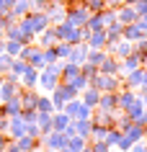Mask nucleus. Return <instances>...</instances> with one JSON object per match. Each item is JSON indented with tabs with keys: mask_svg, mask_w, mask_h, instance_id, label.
<instances>
[{
	"mask_svg": "<svg viewBox=\"0 0 147 152\" xmlns=\"http://www.w3.org/2000/svg\"><path fill=\"white\" fill-rule=\"evenodd\" d=\"M90 85L101 93H116V90L124 88V80L119 75H103V72H98L96 77H90Z\"/></svg>",
	"mask_w": 147,
	"mask_h": 152,
	"instance_id": "1",
	"label": "nucleus"
},
{
	"mask_svg": "<svg viewBox=\"0 0 147 152\" xmlns=\"http://www.w3.org/2000/svg\"><path fill=\"white\" fill-rule=\"evenodd\" d=\"M88 16H90V10L83 5L80 0H70V3H67V21L72 26H85Z\"/></svg>",
	"mask_w": 147,
	"mask_h": 152,
	"instance_id": "2",
	"label": "nucleus"
},
{
	"mask_svg": "<svg viewBox=\"0 0 147 152\" xmlns=\"http://www.w3.org/2000/svg\"><path fill=\"white\" fill-rule=\"evenodd\" d=\"M137 67H142V54H139V52H132L129 57L119 59V77L124 80V75L132 72V70H137Z\"/></svg>",
	"mask_w": 147,
	"mask_h": 152,
	"instance_id": "3",
	"label": "nucleus"
},
{
	"mask_svg": "<svg viewBox=\"0 0 147 152\" xmlns=\"http://www.w3.org/2000/svg\"><path fill=\"white\" fill-rule=\"evenodd\" d=\"M145 75H147L145 67H137V70L127 72V75H124V88H129V90H139V88H142V83H145Z\"/></svg>",
	"mask_w": 147,
	"mask_h": 152,
	"instance_id": "4",
	"label": "nucleus"
},
{
	"mask_svg": "<svg viewBox=\"0 0 147 152\" xmlns=\"http://www.w3.org/2000/svg\"><path fill=\"white\" fill-rule=\"evenodd\" d=\"M139 98V93L137 90H129V88H121V90H116V106L121 108V111H127L134 101Z\"/></svg>",
	"mask_w": 147,
	"mask_h": 152,
	"instance_id": "5",
	"label": "nucleus"
},
{
	"mask_svg": "<svg viewBox=\"0 0 147 152\" xmlns=\"http://www.w3.org/2000/svg\"><path fill=\"white\" fill-rule=\"evenodd\" d=\"M137 18H139V13L134 10V5H127V3H124V5L116 8V21H119V23L127 26V23H134Z\"/></svg>",
	"mask_w": 147,
	"mask_h": 152,
	"instance_id": "6",
	"label": "nucleus"
},
{
	"mask_svg": "<svg viewBox=\"0 0 147 152\" xmlns=\"http://www.w3.org/2000/svg\"><path fill=\"white\" fill-rule=\"evenodd\" d=\"M88 52H90V47L85 44V41H80V44H72V52H70V62H75V64H83L85 59H88Z\"/></svg>",
	"mask_w": 147,
	"mask_h": 152,
	"instance_id": "7",
	"label": "nucleus"
},
{
	"mask_svg": "<svg viewBox=\"0 0 147 152\" xmlns=\"http://www.w3.org/2000/svg\"><path fill=\"white\" fill-rule=\"evenodd\" d=\"M124 137L132 139V142H145V139H147V126H139V124L132 121L129 126L124 129Z\"/></svg>",
	"mask_w": 147,
	"mask_h": 152,
	"instance_id": "8",
	"label": "nucleus"
},
{
	"mask_svg": "<svg viewBox=\"0 0 147 152\" xmlns=\"http://www.w3.org/2000/svg\"><path fill=\"white\" fill-rule=\"evenodd\" d=\"M132 52H134V41L119 39L114 47H111V52H108V54H114V57H119V59H124V57H129Z\"/></svg>",
	"mask_w": 147,
	"mask_h": 152,
	"instance_id": "9",
	"label": "nucleus"
},
{
	"mask_svg": "<svg viewBox=\"0 0 147 152\" xmlns=\"http://www.w3.org/2000/svg\"><path fill=\"white\" fill-rule=\"evenodd\" d=\"M54 44H57V28L54 26H47L44 31H39V44L36 47L47 49V47H54Z\"/></svg>",
	"mask_w": 147,
	"mask_h": 152,
	"instance_id": "10",
	"label": "nucleus"
},
{
	"mask_svg": "<svg viewBox=\"0 0 147 152\" xmlns=\"http://www.w3.org/2000/svg\"><path fill=\"white\" fill-rule=\"evenodd\" d=\"M39 85L47 93H52V90L59 85V75H52V72H47V70H39Z\"/></svg>",
	"mask_w": 147,
	"mask_h": 152,
	"instance_id": "11",
	"label": "nucleus"
},
{
	"mask_svg": "<svg viewBox=\"0 0 147 152\" xmlns=\"http://www.w3.org/2000/svg\"><path fill=\"white\" fill-rule=\"evenodd\" d=\"M98 72H103V75H119V57L106 54V59L98 64Z\"/></svg>",
	"mask_w": 147,
	"mask_h": 152,
	"instance_id": "12",
	"label": "nucleus"
},
{
	"mask_svg": "<svg viewBox=\"0 0 147 152\" xmlns=\"http://www.w3.org/2000/svg\"><path fill=\"white\" fill-rule=\"evenodd\" d=\"M90 49H106V28H101V31H90V36L85 39Z\"/></svg>",
	"mask_w": 147,
	"mask_h": 152,
	"instance_id": "13",
	"label": "nucleus"
},
{
	"mask_svg": "<svg viewBox=\"0 0 147 152\" xmlns=\"http://www.w3.org/2000/svg\"><path fill=\"white\" fill-rule=\"evenodd\" d=\"M98 98H101V90H96L90 83H88V88L80 93V101H83L85 106H90V108H96V106H98Z\"/></svg>",
	"mask_w": 147,
	"mask_h": 152,
	"instance_id": "14",
	"label": "nucleus"
},
{
	"mask_svg": "<svg viewBox=\"0 0 147 152\" xmlns=\"http://www.w3.org/2000/svg\"><path fill=\"white\" fill-rule=\"evenodd\" d=\"M96 108H101V111H111L114 113L119 106H116V93H101V98H98V106Z\"/></svg>",
	"mask_w": 147,
	"mask_h": 152,
	"instance_id": "15",
	"label": "nucleus"
},
{
	"mask_svg": "<svg viewBox=\"0 0 147 152\" xmlns=\"http://www.w3.org/2000/svg\"><path fill=\"white\" fill-rule=\"evenodd\" d=\"M90 129H93V121H90V119H72V132H75V134H80V137L88 139Z\"/></svg>",
	"mask_w": 147,
	"mask_h": 152,
	"instance_id": "16",
	"label": "nucleus"
},
{
	"mask_svg": "<svg viewBox=\"0 0 147 152\" xmlns=\"http://www.w3.org/2000/svg\"><path fill=\"white\" fill-rule=\"evenodd\" d=\"M80 108H83L80 96H78V98H70V101H67V103L62 106V111H65L67 116H70V119H78V116H80Z\"/></svg>",
	"mask_w": 147,
	"mask_h": 152,
	"instance_id": "17",
	"label": "nucleus"
},
{
	"mask_svg": "<svg viewBox=\"0 0 147 152\" xmlns=\"http://www.w3.org/2000/svg\"><path fill=\"white\" fill-rule=\"evenodd\" d=\"M80 75V64H75V62H70V59H65L62 62V80H72V77H78Z\"/></svg>",
	"mask_w": 147,
	"mask_h": 152,
	"instance_id": "18",
	"label": "nucleus"
},
{
	"mask_svg": "<svg viewBox=\"0 0 147 152\" xmlns=\"http://www.w3.org/2000/svg\"><path fill=\"white\" fill-rule=\"evenodd\" d=\"M85 28H88V31H101V28H106V23H103L101 13H90L88 21H85Z\"/></svg>",
	"mask_w": 147,
	"mask_h": 152,
	"instance_id": "19",
	"label": "nucleus"
},
{
	"mask_svg": "<svg viewBox=\"0 0 147 152\" xmlns=\"http://www.w3.org/2000/svg\"><path fill=\"white\" fill-rule=\"evenodd\" d=\"M88 142H90V139H85V137H80V134H70V137H67V147H70L72 152H80Z\"/></svg>",
	"mask_w": 147,
	"mask_h": 152,
	"instance_id": "20",
	"label": "nucleus"
},
{
	"mask_svg": "<svg viewBox=\"0 0 147 152\" xmlns=\"http://www.w3.org/2000/svg\"><path fill=\"white\" fill-rule=\"evenodd\" d=\"M54 52H57V59H59V62H65L67 57H70V52H72V44H67V41H57V44H54Z\"/></svg>",
	"mask_w": 147,
	"mask_h": 152,
	"instance_id": "21",
	"label": "nucleus"
},
{
	"mask_svg": "<svg viewBox=\"0 0 147 152\" xmlns=\"http://www.w3.org/2000/svg\"><path fill=\"white\" fill-rule=\"evenodd\" d=\"M121 134H124V132H121L119 126H111V129L106 132V137H103V142H106L108 147H116V142L121 139Z\"/></svg>",
	"mask_w": 147,
	"mask_h": 152,
	"instance_id": "22",
	"label": "nucleus"
},
{
	"mask_svg": "<svg viewBox=\"0 0 147 152\" xmlns=\"http://www.w3.org/2000/svg\"><path fill=\"white\" fill-rule=\"evenodd\" d=\"M106 54H108L106 49H90V52H88V59H85V62H90V64H96V67H98V64L106 59Z\"/></svg>",
	"mask_w": 147,
	"mask_h": 152,
	"instance_id": "23",
	"label": "nucleus"
},
{
	"mask_svg": "<svg viewBox=\"0 0 147 152\" xmlns=\"http://www.w3.org/2000/svg\"><path fill=\"white\" fill-rule=\"evenodd\" d=\"M67 83H70V88H72L78 96H80L83 90L88 88V77H83V75H78V77H72V80H67Z\"/></svg>",
	"mask_w": 147,
	"mask_h": 152,
	"instance_id": "24",
	"label": "nucleus"
},
{
	"mask_svg": "<svg viewBox=\"0 0 147 152\" xmlns=\"http://www.w3.org/2000/svg\"><path fill=\"white\" fill-rule=\"evenodd\" d=\"M83 5H85L90 13H101L103 8H108V5H106V0H83Z\"/></svg>",
	"mask_w": 147,
	"mask_h": 152,
	"instance_id": "25",
	"label": "nucleus"
},
{
	"mask_svg": "<svg viewBox=\"0 0 147 152\" xmlns=\"http://www.w3.org/2000/svg\"><path fill=\"white\" fill-rule=\"evenodd\" d=\"M80 75H83V77H88V83H90V77H96V75H98V67H96V64H90V62H83L80 64Z\"/></svg>",
	"mask_w": 147,
	"mask_h": 152,
	"instance_id": "26",
	"label": "nucleus"
},
{
	"mask_svg": "<svg viewBox=\"0 0 147 152\" xmlns=\"http://www.w3.org/2000/svg\"><path fill=\"white\" fill-rule=\"evenodd\" d=\"M106 132H108V126H103V124H93L88 139H103V137H106Z\"/></svg>",
	"mask_w": 147,
	"mask_h": 152,
	"instance_id": "27",
	"label": "nucleus"
},
{
	"mask_svg": "<svg viewBox=\"0 0 147 152\" xmlns=\"http://www.w3.org/2000/svg\"><path fill=\"white\" fill-rule=\"evenodd\" d=\"M90 150H93V152H108L111 147H108L103 139H90Z\"/></svg>",
	"mask_w": 147,
	"mask_h": 152,
	"instance_id": "28",
	"label": "nucleus"
},
{
	"mask_svg": "<svg viewBox=\"0 0 147 152\" xmlns=\"http://www.w3.org/2000/svg\"><path fill=\"white\" fill-rule=\"evenodd\" d=\"M132 144H134V142H132V139H127V137L121 134V139L116 142V150H119V152H129V150H132Z\"/></svg>",
	"mask_w": 147,
	"mask_h": 152,
	"instance_id": "29",
	"label": "nucleus"
},
{
	"mask_svg": "<svg viewBox=\"0 0 147 152\" xmlns=\"http://www.w3.org/2000/svg\"><path fill=\"white\" fill-rule=\"evenodd\" d=\"M134 52H139V54H145V52H147V36H142V39L134 41Z\"/></svg>",
	"mask_w": 147,
	"mask_h": 152,
	"instance_id": "30",
	"label": "nucleus"
},
{
	"mask_svg": "<svg viewBox=\"0 0 147 152\" xmlns=\"http://www.w3.org/2000/svg\"><path fill=\"white\" fill-rule=\"evenodd\" d=\"M134 10H137L139 16H145L147 13V0H137V3H134Z\"/></svg>",
	"mask_w": 147,
	"mask_h": 152,
	"instance_id": "31",
	"label": "nucleus"
},
{
	"mask_svg": "<svg viewBox=\"0 0 147 152\" xmlns=\"http://www.w3.org/2000/svg\"><path fill=\"white\" fill-rule=\"evenodd\" d=\"M129 152H147V142H134Z\"/></svg>",
	"mask_w": 147,
	"mask_h": 152,
	"instance_id": "32",
	"label": "nucleus"
},
{
	"mask_svg": "<svg viewBox=\"0 0 147 152\" xmlns=\"http://www.w3.org/2000/svg\"><path fill=\"white\" fill-rule=\"evenodd\" d=\"M108 8H119V5H124V0H106Z\"/></svg>",
	"mask_w": 147,
	"mask_h": 152,
	"instance_id": "33",
	"label": "nucleus"
},
{
	"mask_svg": "<svg viewBox=\"0 0 147 152\" xmlns=\"http://www.w3.org/2000/svg\"><path fill=\"white\" fill-rule=\"evenodd\" d=\"M8 144V139H5V134H0V152H3V147Z\"/></svg>",
	"mask_w": 147,
	"mask_h": 152,
	"instance_id": "34",
	"label": "nucleus"
},
{
	"mask_svg": "<svg viewBox=\"0 0 147 152\" xmlns=\"http://www.w3.org/2000/svg\"><path fill=\"white\" fill-rule=\"evenodd\" d=\"M142 67H147V52L142 54Z\"/></svg>",
	"mask_w": 147,
	"mask_h": 152,
	"instance_id": "35",
	"label": "nucleus"
},
{
	"mask_svg": "<svg viewBox=\"0 0 147 152\" xmlns=\"http://www.w3.org/2000/svg\"><path fill=\"white\" fill-rule=\"evenodd\" d=\"M80 152H93V150H90V142H88V144H85V147H83V150H80Z\"/></svg>",
	"mask_w": 147,
	"mask_h": 152,
	"instance_id": "36",
	"label": "nucleus"
},
{
	"mask_svg": "<svg viewBox=\"0 0 147 152\" xmlns=\"http://www.w3.org/2000/svg\"><path fill=\"white\" fill-rule=\"evenodd\" d=\"M41 152H59V150H52V147H44Z\"/></svg>",
	"mask_w": 147,
	"mask_h": 152,
	"instance_id": "37",
	"label": "nucleus"
},
{
	"mask_svg": "<svg viewBox=\"0 0 147 152\" xmlns=\"http://www.w3.org/2000/svg\"><path fill=\"white\" fill-rule=\"evenodd\" d=\"M59 152H72V150H70V147H62V150H59Z\"/></svg>",
	"mask_w": 147,
	"mask_h": 152,
	"instance_id": "38",
	"label": "nucleus"
},
{
	"mask_svg": "<svg viewBox=\"0 0 147 152\" xmlns=\"http://www.w3.org/2000/svg\"><path fill=\"white\" fill-rule=\"evenodd\" d=\"M31 152H41V144H39V147H34V150Z\"/></svg>",
	"mask_w": 147,
	"mask_h": 152,
	"instance_id": "39",
	"label": "nucleus"
},
{
	"mask_svg": "<svg viewBox=\"0 0 147 152\" xmlns=\"http://www.w3.org/2000/svg\"><path fill=\"white\" fill-rule=\"evenodd\" d=\"M139 18H142V21H145V23H147V13H145V16H139Z\"/></svg>",
	"mask_w": 147,
	"mask_h": 152,
	"instance_id": "40",
	"label": "nucleus"
},
{
	"mask_svg": "<svg viewBox=\"0 0 147 152\" xmlns=\"http://www.w3.org/2000/svg\"><path fill=\"white\" fill-rule=\"evenodd\" d=\"M108 152H119V150H116V147H111V150H108Z\"/></svg>",
	"mask_w": 147,
	"mask_h": 152,
	"instance_id": "41",
	"label": "nucleus"
},
{
	"mask_svg": "<svg viewBox=\"0 0 147 152\" xmlns=\"http://www.w3.org/2000/svg\"><path fill=\"white\" fill-rule=\"evenodd\" d=\"M80 3H83V0H80Z\"/></svg>",
	"mask_w": 147,
	"mask_h": 152,
	"instance_id": "42",
	"label": "nucleus"
}]
</instances>
